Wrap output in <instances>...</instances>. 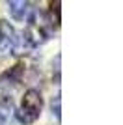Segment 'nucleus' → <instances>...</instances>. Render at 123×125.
<instances>
[{
    "label": "nucleus",
    "mask_w": 123,
    "mask_h": 125,
    "mask_svg": "<svg viewBox=\"0 0 123 125\" xmlns=\"http://www.w3.org/2000/svg\"><path fill=\"white\" fill-rule=\"evenodd\" d=\"M22 71H24V65H22V63H17V65H15L13 69L6 71V73L2 75V78H0V80H6V78H8L10 82L17 84V82L20 80V75H22Z\"/></svg>",
    "instance_id": "nucleus-5"
},
{
    "label": "nucleus",
    "mask_w": 123,
    "mask_h": 125,
    "mask_svg": "<svg viewBox=\"0 0 123 125\" xmlns=\"http://www.w3.org/2000/svg\"><path fill=\"white\" fill-rule=\"evenodd\" d=\"M60 6H62V2H60V0H56V2H51V4H49V13H51V24L54 26V28H58V26H60Z\"/></svg>",
    "instance_id": "nucleus-6"
},
{
    "label": "nucleus",
    "mask_w": 123,
    "mask_h": 125,
    "mask_svg": "<svg viewBox=\"0 0 123 125\" xmlns=\"http://www.w3.org/2000/svg\"><path fill=\"white\" fill-rule=\"evenodd\" d=\"M8 8H10V13L15 21H26V19H30L32 8L24 0H11V2H8Z\"/></svg>",
    "instance_id": "nucleus-4"
},
{
    "label": "nucleus",
    "mask_w": 123,
    "mask_h": 125,
    "mask_svg": "<svg viewBox=\"0 0 123 125\" xmlns=\"http://www.w3.org/2000/svg\"><path fill=\"white\" fill-rule=\"evenodd\" d=\"M52 114L56 116L58 121L62 120V112H60V95H56V97L52 99Z\"/></svg>",
    "instance_id": "nucleus-7"
},
{
    "label": "nucleus",
    "mask_w": 123,
    "mask_h": 125,
    "mask_svg": "<svg viewBox=\"0 0 123 125\" xmlns=\"http://www.w3.org/2000/svg\"><path fill=\"white\" fill-rule=\"evenodd\" d=\"M24 41L30 45V47H37L41 43H45L49 39V30L45 26V21L37 17V13H32V17L28 19V26L24 30Z\"/></svg>",
    "instance_id": "nucleus-2"
},
{
    "label": "nucleus",
    "mask_w": 123,
    "mask_h": 125,
    "mask_svg": "<svg viewBox=\"0 0 123 125\" xmlns=\"http://www.w3.org/2000/svg\"><path fill=\"white\" fill-rule=\"evenodd\" d=\"M19 47V37H17L13 26L8 21L0 19V54H11Z\"/></svg>",
    "instance_id": "nucleus-3"
},
{
    "label": "nucleus",
    "mask_w": 123,
    "mask_h": 125,
    "mask_svg": "<svg viewBox=\"0 0 123 125\" xmlns=\"http://www.w3.org/2000/svg\"><path fill=\"white\" fill-rule=\"evenodd\" d=\"M41 108H43V97L37 90L30 88L26 90L20 101V108L17 110V120L24 125H30L39 118Z\"/></svg>",
    "instance_id": "nucleus-1"
}]
</instances>
